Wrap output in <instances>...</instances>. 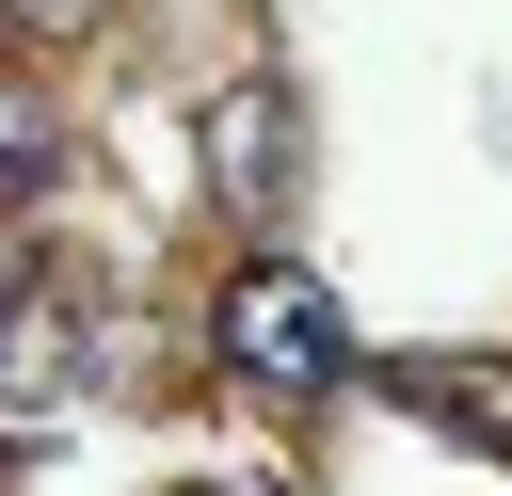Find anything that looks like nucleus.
<instances>
[{"mask_svg":"<svg viewBox=\"0 0 512 496\" xmlns=\"http://www.w3.org/2000/svg\"><path fill=\"white\" fill-rule=\"evenodd\" d=\"M208 336H224V368H240L256 400H336V384H352V320H336V288H320L304 256H256Z\"/></svg>","mask_w":512,"mask_h":496,"instance_id":"f257e3e1","label":"nucleus"},{"mask_svg":"<svg viewBox=\"0 0 512 496\" xmlns=\"http://www.w3.org/2000/svg\"><path fill=\"white\" fill-rule=\"evenodd\" d=\"M96 352H112V320H96V288H80V272H16V288H0V400H16V416L80 400V384H96Z\"/></svg>","mask_w":512,"mask_h":496,"instance_id":"f03ea898","label":"nucleus"},{"mask_svg":"<svg viewBox=\"0 0 512 496\" xmlns=\"http://www.w3.org/2000/svg\"><path fill=\"white\" fill-rule=\"evenodd\" d=\"M96 16H112V0H0V32H16V48H80Z\"/></svg>","mask_w":512,"mask_h":496,"instance_id":"423d86ee","label":"nucleus"},{"mask_svg":"<svg viewBox=\"0 0 512 496\" xmlns=\"http://www.w3.org/2000/svg\"><path fill=\"white\" fill-rule=\"evenodd\" d=\"M48 192H64V112H48L32 80H0V224L48 208Z\"/></svg>","mask_w":512,"mask_h":496,"instance_id":"39448f33","label":"nucleus"},{"mask_svg":"<svg viewBox=\"0 0 512 496\" xmlns=\"http://www.w3.org/2000/svg\"><path fill=\"white\" fill-rule=\"evenodd\" d=\"M384 400L464 448H512V352H416V368H384Z\"/></svg>","mask_w":512,"mask_h":496,"instance_id":"20e7f679","label":"nucleus"},{"mask_svg":"<svg viewBox=\"0 0 512 496\" xmlns=\"http://www.w3.org/2000/svg\"><path fill=\"white\" fill-rule=\"evenodd\" d=\"M208 192H224L240 224H288V192H304V112H288V80H224V96H208Z\"/></svg>","mask_w":512,"mask_h":496,"instance_id":"7ed1b4c3","label":"nucleus"}]
</instances>
